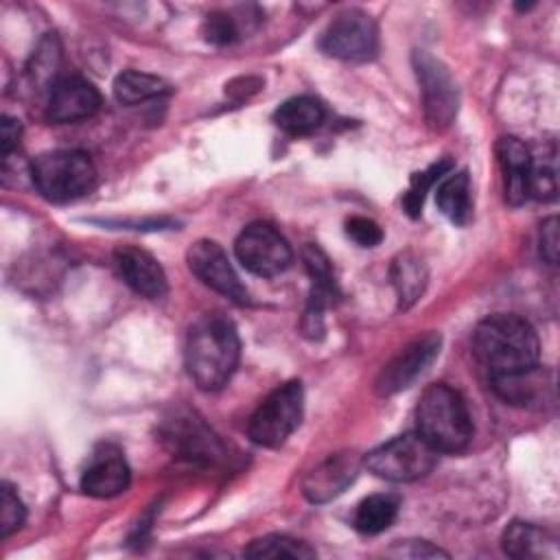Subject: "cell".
<instances>
[{
    "label": "cell",
    "instance_id": "1",
    "mask_svg": "<svg viewBox=\"0 0 560 560\" xmlns=\"http://www.w3.org/2000/svg\"><path fill=\"white\" fill-rule=\"evenodd\" d=\"M238 357L241 339L228 317L210 313L192 324L186 339V370L199 389H221L236 372Z\"/></svg>",
    "mask_w": 560,
    "mask_h": 560
},
{
    "label": "cell",
    "instance_id": "2",
    "mask_svg": "<svg viewBox=\"0 0 560 560\" xmlns=\"http://www.w3.org/2000/svg\"><path fill=\"white\" fill-rule=\"evenodd\" d=\"M477 361L490 376L516 374L538 365L540 343L529 322L518 315L497 313L481 319L472 332Z\"/></svg>",
    "mask_w": 560,
    "mask_h": 560
},
{
    "label": "cell",
    "instance_id": "3",
    "mask_svg": "<svg viewBox=\"0 0 560 560\" xmlns=\"http://www.w3.org/2000/svg\"><path fill=\"white\" fill-rule=\"evenodd\" d=\"M418 435L438 453H459L472 438V420L464 396L444 385H429L416 407Z\"/></svg>",
    "mask_w": 560,
    "mask_h": 560
},
{
    "label": "cell",
    "instance_id": "4",
    "mask_svg": "<svg viewBox=\"0 0 560 560\" xmlns=\"http://www.w3.org/2000/svg\"><path fill=\"white\" fill-rule=\"evenodd\" d=\"M31 179L44 199L68 203L96 186V166L85 151L57 149L33 160Z\"/></svg>",
    "mask_w": 560,
    "mask_h": 560
},
{
    "label": "cell",
    "instance_id": "5",
    "mask_svg": "<svg viewBox=\"0 0 560 560\" xmlns=\"http://www.w3.org/2000/svg\"><path fill=\"white\" fill-rule=\"evenodd\" d=\"M304 413V389L300 381L276 387L252 413L247 433L254 444L278 448L300 427Z\"/></svg>",
    "mask_w": 560,
    "mask_h": 560
},
{
    "label": "cell",
    "instance_id": "6",
    "mask_svg": "<svg viewBox=\"0 0 560 560\" xmlns=\"http://www.w3.org/2000/svg\"><path fill=\"white\" fill-rule=\"evenodd\" d=\"M438 462L433 451L418 433H405L372 448L363 457V466L381 479L407 483L427 477Z\"/></svg>",
    "mask_w": 560,
    "mask_h": 560
},
{
    "label": "cell",
    "instance_id": "7",
    "mask_svg": "<svg viewBox=\"0 0 560 560\" xmlns=\"http://www.w3.org/2000/svg\"><path fill=\"white\" fill-rule=\"evenodd\" d=\"M411 61L422 92L424 120L433 131H444L457 114V85L448 68L427 50H416Z\"/></svg>",
    "mask_w": 560,
    "mask_h": 560
},
{
    "label": "cell",
    "instance_id": "8",
    "mask_svg": "<svg viewBox=\"0 0 560 560\" xmlns=\"http://www.w3.org/2000/svg\"><path fill=\"white\" fill-rule=\"evenodd\" d=\"M319 48L335 59L368 61L378 50L376 22L361 9L341 11L322 33Z\"/></svg>",
    "mask_w": 560,
    "mask_h": 560
},
{
    "label": "cell",
    "instance_id": "9",
    "mask_svg": "<svg viewBox=\"0 0 560 560\" xmlns=\"http://www.w3.org/2000/svg\"><path fill=\"white\" fill-rule=\"evenodd\" d=\"M238 262L254 276L273 278L291 265V247L284 236L269 223H249L234 241Z\"/></svg>",
    "mask_w": 560,
    "mask_h": 560
},
{
    "label": "cell",
    "instance_id": "10",
    "mask_svg": "<svg viewBox=\"0 0 560 560\" xmlns=\"http://www.w3.org/2000/svg\"><path fill=\"white\" fill-rule=\"evenodd\" d=\"M188 269L212 291L225 295L236 304H249V293L241 284L236 271L230 265L223 247L210 238H199L188 247Z\"/></svg>",
    "mask_w": 560,
    "mask_h": 560
},
{
    "label": "cell",
    "instance_id": "11",
    "mask_svg": "<svg viewBox=\"0 0 560 560\" xmlns=\"http://www.w3.org/2000/svg\"><path fill=\"white\" fill-rule=\"evenodd\" d=\"M440 346L442 337L438 332H427L409 341L381 370L376 378V392L381 396H392L413 385V381L422 376V372L435 361V357L440 354Z\"/></svg>",
    "mask_w": 560,
    "mask_h": 560
},
{
    "label": "cell",
    "instance_id": "12",
    "mask_svg": "<svg viewBox=\"0 0 560 560\" xmlns=\"http://www.w3.org/2000/svg\"><path fill=\"white\" fill-rule=\"evenodd\" d=\"M302 260L311 276V298L302 319V330L308 337H319L324 330V311L337 298V282L328 256L317 245H304Z\"/></svg>",
    "mask_w": 560,
    "mask_h": 560
},
{
    "label": "cell",
    "instance_id": "13",
    "mask_svg": "<svg viewBox=\"0 0 560 560\" xmlns=\"http://www.w3.org/2000/svg\"><path fill=\"white\" fill-rule=\"evenodd\" d=\"M166 446L182 457L195 462H217L223 457L217 435L192 413H175L164 424Z\"/></svg>",
    "mask_w": 560,
    "mask_h": 560
},
{
    "label": "cell",
    "instance_id": "14",
    "mask_svg": "<svg viewBox=\"0 0 560 560\" xmlns=\"http://www.w3.org/2000/svg\"><path fill=\"white\" fill-rule=\"evenodd\" d=\"M101 107L98 90L81 77L59 79L46 98V118L57 125L90 118Z\"/></svg>",
    "mask_w": 560,
    "mask_h": 560
},
{
    "label": "cell",
    "instance_id": "15",
    "mask_svg": "<svg viewBox=\"0 0 560 560\" xmlns=\"http://www.w3.org/2000/svg\"><path fill=\"white\" fill-rule=\"evenodd\" d=\"M129 479L131 472L122 451L112 444H101L81 475V490L94 499H112L127 490Z\"/></svg>",
    "mask_w": 560,
    "mask_h": 560
},
{
    "label": "cell",
    "instance_id": "16",
    "mask_svg": "<svg viewBox=\"0 0 560 560\" xmlns=\"http://www.w3.org/2000/svg\"><path fill=\"white\" fill-rule=\"evenodd\" d=\"M361 462L354 453H335L317 464L302 481V492L311 503H326L339 497L359 475Z\"/></svg>",
    "mask_w": 560,
    "mask_h": 560
},
{
    "label": "cell",
    "instance_id": "17",
    "mask_svg": "<svg viewBox=\"0 0 560 560\" xmlns=\"http://www.w3.org/2000/svg\"><path fill=\"white\" fill-rule=\"evenodd\" d=\"M114 262L120 273V278L142 298L149 300H160L168 284H166V273L162 265L144 249L125 245L114 252Z\"/></svg>",
    "mask_w": 560,
    "mask_h": 560
},
{
    "label": "cell",
    "instance_id": "18",
    "mask_svg": "<svg viewBox=\"0 0 560 560\" xmlns=\"http://www.w3.org/2000/svg\"><path fill=\"white\" fill-rule=\"evenodd\" d=\"M497 158L503 168L505 201L510 206H521L529 197L532 151L518 138L505 136L497 142Z\"/></svg>",
    "mask_w": 560,
    "mask_h": 560
},
{
    "label": "cell",
    "instance_id": "19",
    "mask_svg": "<svg viewBox=\"0 0 560 560\" xmlns=\"http://www.w3.org/2000/svg\"><path fill=\"white\" fill-rule=\"evenodd\" d=\"M326 107L315 96H293L284 101L276 114V125L289 136H308L322 127Z\"/></svg>",
    "mask_w": 560,
    "mask_h": 560
},
{
    "label": "cell",
    "instance_id": "20",
    "mask_svg": "<svg viewBox=\"0 0 560 560\" xmlns=\"http://www.w3.org/2000/svg\"><path fill=\"white\" fill-rule=\"evenodd\" d=\"M435 203L451 223L466 225L472 217V188L468 171L444 175L435 190Z\"/></svg>",
    "mask_w": 560,
    "mask_h": 560
},
{
    "label": "cell",
    "instance_id": "21",
    "mask_svg": "<svg viewBox=\"0 0 560 560\" xmlns=\"http://www.w3.org/2000/svg\"><path fill=\"white\" fill-rule=\"evenodd\" d=\"M389 276H392V284L396 289L400 308H409L424 293L427 280H429V271H427L424 260L411 249L400 252L392 260Z\"/></svg>",
    "mask_w": 560,
    "mask_h": 560
},
{
    "label": "cell",
    "instance_id": "22",
    "mask_svg": "<svg viewBox=\"0 0 560 560\" xmlns=\"http://www.w3.org/2000/svg\"><path fill=\"white\" fill-rule=\"evenodd\" d=\"M398 508H400L398 497L385 494V492L372 494L359 503L354 512V527L368 536L381 534L396 521Z\"/></svg>",
    "mask_w": 560,
    "mask_h": 560
},
{
    "label": "cell",
    "instance_id": "23",
    "mask_svg": "<svg viewBox=\"0 0 560 560\" xmlns=\"http://www.w3.org/2000/svg\"><path fill=\"white\" fill-rule=\"evenodd\" d=\"M492 378V387L494 392L512 402V405H529L540 400L545 383H542V374L536 368L516 372V374H503V376H490Z\"/></svg>",
    "mask_w": 560,
    "mask_h": 560
},
{
    "label": "cell",
    "instance_id": "24",
    "mask_svg": "<svg viewBox=\"0 0 560 560\" xmlns=\"http://www.w3.org/2000/svg\"><path fill=\"white\" fill-rule=\"evenodd\" d=\"M171 88L164 79L138 70H125L114 79V96L125 105L144 103L149 98L166 94Z\"/></svg>",
    "mask_w": 560,
    "mask_h": 560
},
{
    "label": "cell",
    "instance_id": "25",
    "mask_svg": "<svg viewBox=\"0 0 560 560\" xmlns=\"http://www.w3.org/2000/svg\"><path fill=\"white\" fill-rule=\"evenodd\" d=\"M59 61H61V46H59V39L55 33H48L37 50L33 52V59L26 68V74H28V81L35 90H52V85L59 81L55 79L57 77V70H59Z\"/></svg>",
    "mask_w": 560,
    "mask_h": 560
},
{
    "label": "cell",
    "instance_id": "26",
    "mask_svg": "<svg viewBox=\"0 0 560 560\" xmlns=\"http://www.w3.org/2000/svg\"><path fill=\"white\" fill-rule=\"evenodd\" d=\"M556 144L542 147V153H532L529 164V197L538 201H553L558 195V168H556Z\"/></svg>",
    "mask_w": 560,
    "mask_h": 560
},
{
    "label": "cell",
    "instance_id": "27",
    "mask_svg": "<svg viewBox=\"0 0 560 560\" xmlns=\"http://www.w3.org/2000/svg\"><path fill=\"white\" fill-rule=\"evenodd\" d=\"M247 558H315V549L308 547L304 540L282 536V534H271L262 536L258 540H252L249 547L245 549Z\"/></svg>",
    "mask_w": 560,
    "mask_h": 560
},
{
    "label": "cell",
    "instance_id": "28",
    "mask_svg": "<svg viewBox=\"0 0 560 560\" xmlns=\"http://www.w3.org/2000/svg\"><path fill=\"white\" fill-rule=\"evenodd\" d=\"M451 168H453V162H451V160H440V162L431 164L427 171H420V173H413V175H411L409 188H407V192H405V197H402V206H405V210H407L411 217H418V214H420L429 188H431L435 182H440L444 175H448Z\"/></svg>",
    "mask_w": 560,
    "mask_h": 560
},
{
    "label": "cell",
    "instance_id": "29",
    "mask_svg": "<svg viewBox=\"0 0 560 560\" xmlns=\"http://www.w3.org/2000/svg\"><path fill=\"white\" fill-rule=\"evenodd\" d=\"M538 542H542V534L529 525V523H521L514 521L512 525H508V529L503 532V551L512 558H529L536 553Z\"/></svg>",
    "mask_w": 560,
    "mask_h": 560
},
{
    "label": "cell",
    "instance_id": "30",
    "mask_svg": "<svg viewBox=\"0 0 560 560\" xmlns=\"http://www.w3.org/2000/svg\"><path fill=\"white\" fill-rule=\"evenodd\" d=\"M24 518H26L24 503L20 501L15 488L4 481L0 486V538H7L13 532H18Z\"/></svg>",
    "mask_w": 560,
    "mask_h": 560
},
{
    "label": "cell",
    "instance_id": "31",
    "mask_svg": "<svg viewBox=\"0 0 560 560\" xmlns=\"http://www.w3.org/2000/svg\"><path fill=\"white\" fill-rule=\"evenodd\" d=\"M203 37L210 42V44H217V46H225V44H232L238 39V24L236 20L225 13V11H214V13H208L206 20H203Z\"/></svg>",
    "mask_w": 560,
    "mask_h": 560
},
{
    "label": "cell",
    "instance_id": "32",
    "mask_svg": "<svg viewBox=\"0 0 560 560\" xmlns=\"http://www.w3.org/2000/svg\"><path fill=\"white\" fill-rule=\"evenodd\" d=\"M346 234L361 247H376L383 241V230L368 217H350L346 221Z\"/></svg>",
    "mask_w": 560,
    "mask_h": 560
},
{
    "label": "cell",
    "instance_id": "33",
    "mask_svg": "<svg viewBox=\"0 0 560 560\" xmlns=\"http://www.w3.org/2000/svg\"><path fill=\"white\" fill-rule=\"evenodd\" d=\"M558 219L549 217L540 225V256L549 265H558Z\"/></svg>",
    "mask_w": 560,
    "mask_h": 560
},
{
    "label": "cell",
    "instance_id": "34",
    "mask_svg": "<svg viewBox=\"0 0 560 560\" xmlns=\"http://www.w3.org/2000/svg\"><path fill=\"white\" fill-rule=\"evenodd\" d=\"M394 556H407V558H438V556H448L440 547H433L427 540H398L392 551Z\"/></svg>",
    "mask_w": 560,
    "mask_h": 560
},
{
    "label": "cell",
    "instance_id": "35",
    "mask_svg": "<svg viewBox=\"0 0 560 560\" xmlns=\"http://www.w3.org/2000/svg\"><path fill=\"white\" fill-rule=\"evenodd\" d=\"M20 136H22L20 120L11 118V116H2V122H0V151H2V160L11 158L13 149H18Z\"/></svg>",
    "mask_w": 560,
    "mask_h": 560
}]
</instances>
